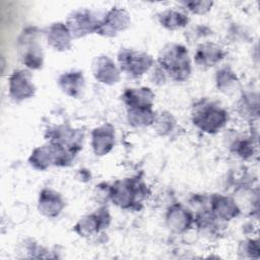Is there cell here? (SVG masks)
I'll return each mask as SVG.
<instances>
[{"label":"cell","instance_id":"1","mask_svg":"<svg viewBox=\"0 0 260 260\" xmlns=\"http://www.w3.org/2000/svg\"><path fill=\"white\" fill-rule=\"evenodd\" d=\"M158 63L162 70L177 81H184L188 78L191 67L187 50L177 44L167 45L160 52Z\"/></svg>","mask_w":260,"mask_h":260},{"label":"cell","instance_id":"2","mask_svg":"<svg viewBox=\"0 0 260 260\" xmlns=\"http://www.w3.org/2000/svg\"><path fill=\"white\" fill-rule=\"evenodd\" d=\"M18 54L28 68L39 69L43 65V52L37 41L35 28L23 30L18 40Z\"/></svg>","mask_w":260,"mask_h":260},{"label":"cell","instance_id":"3","mask_svg":"<svg viewBox=\"0 0 260 260\" xmlns=\"http://www.w3.org/2000/svg\"><path fill=\"white\" fill-rule=\"evenodd\" d=\"M193 121L202 131L215 133L225 124L226 115L224 111L216 106L203 104V106L198 107L194 113Z\"/></svg>","mask_w":260,"mask_h":260},{"label":"cell","instance_id":"4","mask_svg":"<svg viewBox=\"0 0 260 260\" xmlns=\"http://www.w3.org/2000/svg\"><path fill=\"white\" fill-rule=\"evenodd\" d=\"M121 70L131 76H140L149 69L152 58L143 52L123 49L118 56Z\"/></svg>","mask_w":260,"mask_h":260},{"label":"cell","instance_id":"5","mask_svg":"<svg viewBox=\"0 0 260 260\" xmlns=\"http://www.w3.org/2000/svg\"><path fill=\"white\" fill-rule=\"evenodd\" d=\"M100 20L87 9L73 11L67 19V27L72 37L80 38L98 30Z\"/></svg>","mask_w":260,"mask_h":260},{"label":"cell","instance_id":"6","mask_svg":"<svg viewBox=\"0 0 260 260\" xmlns=\"http://www.w3.org/2000/svg\"><path fill=\"white\" fill-rule=\"evenodd\" d=\"M130 23L129 13L122 8H112L103 20H100V24L96 32L107 37L116 36L119 31L125 30Z\"/></svg>","mask_w":260,"mask_h":260},{"label":"cell","instance_id":"7","mask_svg":"<svg viewBox=\"0 0 260 260\" xmlns=\"http://www.w3.org/2000/svg\"><path fill=\"white\" fill-rule=\"evenodd\" d=\"M36 87L31 75L25 70H17L9 78V94L15 101L26 100L34 95Z\"/></svg>","mask_w":260,"mask_h":260},{"label":"cell","instance_id":"8","mask_svg":"<svg viewBox=\"0 0 260 260\" xmlns=\"http://www.w3.org/2000/svg\"><path fill=\"white\" fill-rule=\"evenodd\" d=\"M92 73L103 83L114 84L119 81L120 72L115 63L108 56L95 57L92 61Z\"/></svg>","mask_w":260,"mask_h":260},{"label":"cell","instance_id":"9","mask_svg":"<svg viewBox=\"0 0 260 260\" xmlns=\"http://www.w3.org/2000/svg\"><path fill=\"white\" fill-rule=\"evenodd\" d=\"M114 138H115L114 128L109 124L103 125L94 129L92 132V141H91V145L94 153L96 155L107 154L114 146Z\"/></svg>","mask_w":260,"mask_h":260},{"label":"cell","instance_id":"10","mask_svg":"<svg viewBox=\"0 0 260 260\" xmlns=\"http://www.w3.org/2000/svg\"><path fill=\"white\" fill-rule=\"evenodd\" d=\"M71 34L66 24L56 22L48 27V44L57 51H65L71 47Z\"/></svg>","mask_w":260,"mask_h":260},{"label":"cell","instance_id":"11","mask_svg":"<svg viewBox=\"0 0 260 260\" xmlns=\"http://www.w3.org/2000/svg\"><path fill=\"white\" fill-rule=\"evenodd\" d=\"M63 207L62 198L58 193L51 190H44L40 194L39 209L43 214L50 217L57 216Z\"/></svg>","mask_w":260,"mask_h":260},{"label":"cell","instance_id":"12","mask_svg":"<svg viewBox=\"0 0 260 260\" xmlns=\"http://www.w3.org/2000/svg\"><path fill=\"white\" fill-rule=\"evenodd\" d=\"M123 99L130 109L151 108L153 93L147 87L129 88L125 91Z\"/></svg>","mask_w":260,"mask_h":260},{"label":"cell","instance_id":"13","mask_svg":"<svg viewBox=\"0 0 260 260\" xmlns=\"http://www.w3.org/2000/svg\"><path fill=\"white\" fill-rule=\"evenodd\" d=\"M135 187L136 184L131 181L118 182L117 185L112 188L111 196L113 201L122 207L130 205L137 194V190H135Z\"/></svg>","mask_w":260,"mask_h":260},{"label":"cell","instance_id":"14","mask_svg":"<svg viewBox=\"0 0 260 260\" xmlns=\"http://www.w3.org/2000/svg\"><path fill=\"white\" fill-rule=\"evenodd\" d=\"M59 85L70 96H78L84 87V78L81 72H67L60 76Z\"/></svg>","mask_w":260,"mask_h":260},{"label":"cell","instance_id":"15","mask_svg":"<svg viewBox=\"0 0 260 260\" xmlns=\"http://www.w3.org/2000/svg\"><path fill=\"white\" fill-rule=\"evenodd\" d=\"M106 220H109L108 212H99L95 214H91L88 216L83 217L79 220V222L76 225V230L79 232L82 236H88L92 234L93 232H98L100 228H103L106 225Z\"/></svg>","mask_w":260,"mask_h":260},{"label":"cell","instance_id":"16","mask_svg":"<svg viewBox=\"0 0 260 260\" xmlns=\"http://www.w3.org/2000/svg\"><path fill=\"white\" fill-rule=\"evenodd\" d=\"M196 62L199 65L213 66L222 58L221 50L214 44L206 43L198 47L196 52Z\"/></svg>","mask_w":260,"mask_h":260},{"label":"cell","instance_id":"17","mask_svg":"<svg viewBox=\"0 0 260 260\" xmlns=\"http://www.w3.org/2000/svg\"><path fill=\"white\" fill-rule=\"evenodd\" d=\"M158 20L162 26L169 29H177L187 24L188 17L181 11L169 9L159 14Z\"/></svg>","mask_w":260,"mask_h":260},{"label":"cell","instance_id":"18","mask_svg":"<svg viewBox=\"0 0 260 260\" xmlns=\"http://www.w3.org/2000/svg\"><path fill=\"white\" fill-rule=\"evenodd\" d=\"M168 220L173 229H176L177 231H183L189 225L191 216L183 208L175 207L172 209V211H170Z\"/></svg>","mask_w":260,"mask_h":260},{"label":"cell","instance_id":"19","mask_svg":"<svg viewBox=\"0 0 260 260\" xmlns=\"http://www.w3.org/2000/svg\"><path fill=\"white\" fill-rule=\"evenodd\" d=\"M214 212L225 219H230L231 217L237 215V208L233 204V202L225 197H216L213 202Z\"/></svg>","mask_w":260,"mask_h":260},{"label":"cell","instance_id":"20","mask_svg":"<svg viewBox=\"0 0 260 260\" xmlns=\"http://www.w3.org/2000/svg\"><path fill=\"white\" fill-rule=\"evenodd\" d=\"M212 2L210 1H190V2H185L186 7H188L189 10H191L193 13L196 14H204L212 6Z\"/></svg>","mask_w":260,"mask_h":260}]
</instances>
